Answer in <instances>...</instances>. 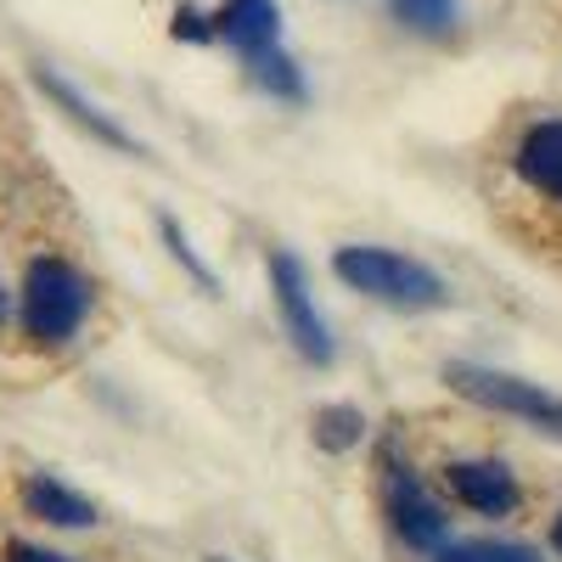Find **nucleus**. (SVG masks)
I'll return each instance as SVG.
<instances>
[{
  "instance_id": "nucleus-1",
  "label": "nucleus",
  "mask_w": 562,
  "mask_h": 562,
  "mask_svg": "<svg viewBox=\"0 0 562 562\" xmlns=\"http://www.w3.org/2000/svg\"><path fill=\"white\" fill-rule=\"evenodd\" d=\"M333 276L344 288L389 304V310H445L450 304V281L439 270H428L422 259L394 254V248H338Z\"/></svg>"
},
{
  "instance_id": "nucleus-2",
  "label": "nucleus",
  "mask_w": 562,
  "mask_h": 562,
  "mask_svg": "<svg viewBox=\"0 0 562 562\" xmlns=\"http://www.w3.org/2000/svg\"><path fill=\"white\" fill-rule=\"evenodd\" d=\"M90 304H97V288H90V276L79 265H68L57 254L29 265V276H23V333L34 344L63 349L85 326Z\"/></svg>"
},
{
  "instance_id": "nucleus-3",
  "label": "nucleus",
  "mask_w": 562,
  "mask_h": 562,
  "mask_svg": "<svg viewBox=\"0 0 562 562\" xmlns=\"http://www.w3.org/2000/svg\"><path fill=\"white\" fill-rule=\"evenodd\" d=\"M445 383H450L461 400H473V405H484V411H501V416H518V422H529V428L562 439V400L546 394L540 383H524V378H512V371L473 366V360H450V366H445Z\"/></svg>"
},
{
  "instance_id": "nucleus-4",
  "label": "nucleus",
  "mask_w": 562,
  "mask_h": 562,
  "mask_svg": "<svg viewBox=\"0 0 562 562\" xmlns=\"http://www.w3.org/2000/svg\"><path fill=\"white\" fill-rule=\"evenodd\" d=\"M270 293H276L281 321H288L293 349H299L310 366H333L338 349H333V333H326V321H321V310H315V299H310V276H304L299 254H288V248L270 254Z\"/></svg>"
},
{
  "instance_id": "nucleus-5",
  "label": "nucleus",
  "mask_w": 562,
  "mask_h": 562,
  "mask_svg": "<svg viewBox=\"0 0 562 562\" xmlns=\"http://www.w3.org/2000/svg\"><path fill=\"white\" fill-rule=\"evenodd\" d=\"M383 506H389V524H394V535L405 540V546H416V551H439L445 546V535H450V518H445V506L416 484V473H411V461L400 467V456L389 450L383 456Z\"/></svg>"
},
{
  "instance_id": "nucleus-6",
  "label": "nucleus",
  "mask_w": 562,
  "mask_h": 562,
  "mask_svg": "<svg viewBox=\"0 0 562 562\" xmlns=\"http://www.w3.org/2000/svg\"><path fill=\"white\" fill-rule=\"evenodd\" d=\"M445 490L467 506L479 512V518H512L524 501L518 479H512L506 461H450L445 467Z\"/></svg>"
},
{
  "instance_id": "nucleus-7",
  "label": "nucleus",
  "mask_w": 562,
  "mask_h": 562,
  "mask_svg": "<svg viewBox=\"0 0 562 562\" xmlns=\"http://www.w3.org/2000/svg\"><path fill=\"white\" fill-rule=\"evenodd\" d=\"M512 169H518L524 186H535L540 198L562 203V119H540L524 130L518 153H512Z\"/></svg>"
},
{
  "instance_id": "nucleus-8",
  "label": "nucleus",
  "mask_w": 562,
  "mask_h": 562,
  "mask_svg": "<svg viewBox=\"0 0 562 562\" xmlns=\"http://www.w3.org/2000/svg\"><path fill=\"white\" fill-rule=\"evenodd\" d=\"M23 512H29V518H40V524H57V529H97L102 524L97 501H85L79 490H68L52 473L23 479Z\"/></svg>"
},
{
  "instance_id": "nucleus-9",
  "label": "nucleus",
  "mask_w": 562,
  "mask_h": 562,
  "mask_svg": "<svg viewBox=\"0 0 562 562\" xmlns=\"http://www.w3.org/2000/svg\"><path fill=\"white\" fill-rule=\"evenodd\" d=\"M214 34L225 45H237L243 57H259V52H276L281 12H276V0H225V12L214 18Z\"/></svg>"
},
{
  "instance_id": "nucleus-10",
  "label": "nucleus",
  "mask_w": 562,
  "mask_h": 562,
  "mask_svg": "<svg viewBox=\"0 0 562 562\" xmlns=\"http://www.w3.org/2000/svg\"><path fill=\"white\" fill-rule=\"evenodd\" d=\"M34 85L45 90V97H57V108H63L74 124H85L97 140H108V147H119V153H135V135H130V130H119V124H113L102 108H90V102L79 97V90H74L63 74H52V68H34Z\"/></svg>"
},
{
  "instance_id": "nucleus-11",
  "label": "nucleus",
  "mask_w": 562,
  "mask_h": 562,
  "mask_svg": "<svg viewBox=\"0 0 562 562\" xmlns=\"http://www.w3.org/2000/svg\"><path fill=\"white\" fill-rule=\"evenodd\" d=\"M310 434L326 456H349L360 439H366V411L360 405H321L310 416Z\"/></svg>"
},
{
  "instance_id": "nucleus-12",
  "label": "nucleus",
  "mask_w": 562,
  "mask_h": 562,
  "mask_svg": "<svg viewBox=\"0 0 562 562\" xmlns=\"http://www.w3.org/2000/svg\"><path fill=\"white\" fill-rule=\"evenodd\" d=\"M434 562H540V551L518 540H456V546H439Z\"/></svg>"
},
{
  "instance_id": "nucleus-13",
  "label": "nucleus",
  "mask_w": 562,
  "mask_h": 562,
  "mask_svg": "<svg viewBox=\"0 0 562 562\" xmlns=\"http://www.w3.org/2000/svg\"><path fill=\"white\" fill-rule=\"evenodd\" d=\"M248 68H254V85L259 90H270V97H288V102H299L304 97V79H299V68L281 57V52H259V57H248Z\"/></svg>"
},
{
  "instance_id": "nucleus-14",
  "label": "nucleus",
  "mask_w": 562,
  "mask_h": 562,
  "mask_svg": "<svg viewBox=\"0 0 562 562\" xmlns=\"http://www.w3.org/2000/svg\"><path fill=\"white\" fill-rule=\"evenodd\" d=\"M158 237H164V243H169V254H175V259L186 265V276H192L203 293H214V270H209V265L198 259L192 237H186V231H180V220H175V214H158Z\"/></svg>"
},
{
  "instance_id": "nucleus-15",
  "label": "nucleus",
  "mask_w": 562,
  "mask_h": 562,
  "mask_svg": "<svg viewBox=\"0 0 562 562\" xmlns=\"http://www.w3.org/2000/svg\"><path fill=\"white\" fill-rule=\"evenodd\" d=\"M400 23L422 29V34H450L456 29V0H394Z\"/></svg>"
},
{
  "instance_id": "nucleus-16",
  "label": "nucleus",
  "mask_w": 562,
  "mask_h": 562,
  "mask_svg": "<svg viewBox=\"0 0 562 562\" xmlns=\"http://www.w3.org/2000/svg\"><path fill=\"white\" fill-rule=\"evenodd\" d=\"M7 562H68V557H57V551H45V546H7Z\"/></svg>"
},
{
  "instance_id": "nucleus-17",
  "label": "nucleus",
  "mask_w": 562,
  "mask_h": 562,
  "mask_svg": "<svg viewBox=\"0 0 562 562\" xmlns=\"http://www.w3.org/2000/svg\"><path fill=\"white\" fill-rule=\"evenodd\" d=\"M175 34H186V40H209V29H203L198 12H175Z\"/></svg>"
},
{
  "instance_id": "nucleus-18",
  "label": "nucleus",
  "mask_w": 562,
  "mask_h": 562,
  "mask_svg": "<svg viewBox=\"0 0 562 562\" xmlns=\"http://www.w3.org/2000/svg\"><path fill=\"white\" fill-rule=\"evenodd\" d=\"M551 546H557V557H562V512H557V524H551Z\"/></svg>"
},
{
  "instance_id": "nucleus-19",
  "label": "nucleus",
  "mask_w": 562,
  "mask_h": 562,
  "mask_svg": "<svg viewBox=\"0 0 562 562\" xmlns=\"http://www.w3.org/2000/svg\"><path fill=\"white\" fill-rule=\"evenodd\" d=\"M203 562H225V557H203Z\"/></svg>"
},
{
  "instance_id": "nucleus-20",
  "label": "nucleus",
  "mask_w": 562,
  "mask_h": 562,
  "mask_svg": "<svg viewBox=\"0 0 562 562\" xmlns=\"http://www.w3.org/2000/svg\"><path fill=\"white\" fill-rule=\"evenodd\" d=\"M0 315H7V299H0Z\"/></svg>"
}]
</instances>
